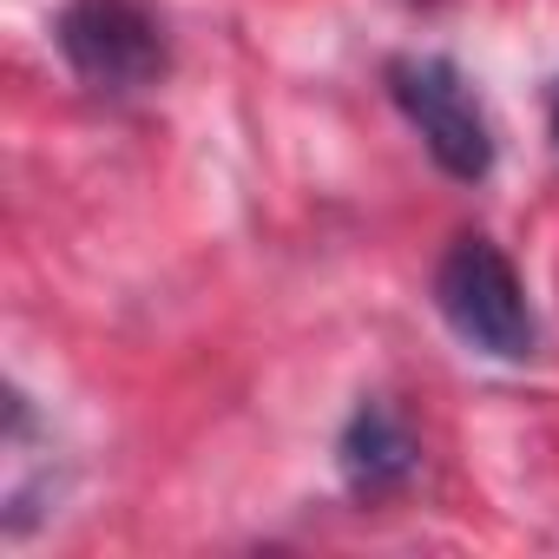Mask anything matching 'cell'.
Here are the masks:
<instances>
[{"label": "cell", "instance_id": "277c9868", "mask_svg": "<svg viewBox=\"0 0 559 559\" xmlns=\"http://www.w3.org/2000/svg\"><path fill=\"white\" fill-rule=\"evenodd\" d=\"M415 467H421V448H415L408 421L382 395H362L356 415L336 435V474H343V487L356 500H389V493H402L415 480Z\"/></svg>", "mask_w": 559, "mask_h": 559}, {"label": "cell", "instance_id": "7a4b0ae2", "mask_svg": "<svg viewBox=\"0 0 559 559\" xmlns=\"http://www.w3.org/2000/svg\"><path fill=\"white\" fill-rule=\"evenodd\" d=\"M435 310L467 349H480L493 362H526L539 349V323H533L520 270L487 237L448 243V257L435 263Z\"/></svg>", "mask_w": 559, "mask_h": 559}, {"label": "cell", "instance_id": "6da1fadb", "mask_svg": "<svg viewBox=\"0 0 559 559\" xmlns=\"http://www.w3.org/2000/svg\"><path fill=\"white\" fill-rule=\"evenodd\" d=\"M53 47L93 99H139L171 73V34L145 0H67Z\"/></svg>", "mask_w": 559, "mask_h": 559}, {"label": "cell", "instance_id": "5b68a950", "mask_svg": "<svg viewBox=\"0 0 559 559\" xmlns=\"http://www.w3.org/2000/svg\"><path fill=\"white\" fill-rule=\"evenodd\" d=\"M552 139H559V86H552Z\"/></svg>", "mask_w": 559, "mask_h": 559}, {"label": "cell", "instance_id": "3957f363", "mask_svg": "<svg viewBox=\"0 0 559 559\" xmlns=\"http://www.w3.org/2000/svg\"><path fill=\"white\" fill-rule=\"evenodd\" d=\"M395 112L421 132L428 158L454 178V185H480L493 171V126L467 86V73L448 53H395L382 73Z\"/></svg>", "mask_w": 559, "mask_h": 559}]
</instances>
